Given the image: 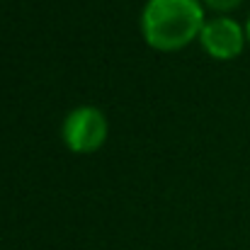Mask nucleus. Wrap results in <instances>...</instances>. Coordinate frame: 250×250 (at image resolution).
I'll return each instance as SVG.
<instances>
[{"label":"nucleus","mask_w":250,"mask_h":250,"mask_svg":"<svg viewBox=\"0 0 250 250\" xmlns=\"http://www.w3.org/2000/svg\"><path fill=\"white\" fill-rule=\"evenodd\" d=\"M211 10H219V12H229V10H236L243 0H204Z\"/></svg>","instance_id":"obj_4"},{"label":"nucleus","mask_w":250,"mask_h":250,"mask_svg":"<svg viewBox=\"0 0 250 250\" xmlns=\"http://www.w3.org/2000/svg\"><path fill=\"white\" fill-rule=\"evenodd\" d=\"M204 27L199 0H148L141 12V32L158 51L185 49Z\"/></svg>","instance_id":"obj_1"},{"label":"nucleus","mask_w":250,"mask_h":250,"mask_svg":"<svg viewBox=\"0 0 250 250\" xmlns=\"http://www.w3.org/2000/svg\"><path fill=\"white\" fill-rule=\"evenodd\" d=\"M63 141L76 153H92L107 139V119L97 107H76L63 122Z\"/></svg>","instance_id":"obj_2"},{"label":"nucleus","mask_w":250,"mask_h":250,"mask_svg":"<svg viewBox=\"0 0 250 250\" xmlns=\"http://www.w3.org/2000/svg\"><path fill=\"white\" fill-rule=\"evenodd\" d=\"M246 37H248V42H250V17H248V24H246Z\"/></svg>","instance_id":"obj_5"},{"label":"nucleus","mask_w":250,"mask_h":250,"mask_svg":"<svg viewBox=\"0 0 250 250\" xmlns=\"http://www.w3.org/2000/svg\"><path fill=\"white\" fill-rule=\"evenodd\" d=\"M199 42L209 56H214L219 61H229L243 51L246 32L241 29V24L236 20L216 17V20L204 22V27L199 32Z\"/></svg>","instance_id":"obj_3"}]
</instances>
